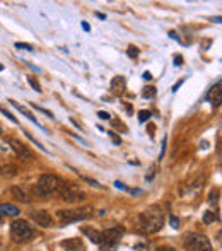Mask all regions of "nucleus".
I'll list each match as a JSON object with an SVG mask.
<instances>
[{"instance_id": "nucleus-17", "label": "nucleus", "mask_w": 222, "mask_h": 251, "mask_svg": "<svg viewBox=\"0 0 222 251\" xmlns=\"http://www.w3.org/2000/svg\"><path fill=\"white\" fill-rule=\"evenodd\" d=\"M16 173H17L16 166H9V164L0 166V175H3V176H14Z\"/></svg>"}, {"instance_id": "nucleus-28", "label": "nucleus", "mask_w": 222, "mask_h": 251, "mask_svg": "<svg viewBox=\"0 0 222 251\" xmlns=\"http://www.w3.org/2000/svg\"><path fill=\"white\" fill-rule=\"evenodd\" d=\"M82 179H84V181H87V183H89V185L96 186V188H101V185L96 181V179H91V178H87V176H82Z\"/></svg>"}, {"instance_id": "nucleus-35", "label": "nucleus", "mask_w": 222, "mask_h": 251, "mask_svg": "<svg viewBox=\"0 0 222 251\" xmlns=\"http://www.w3.org/2000/svg\"><path fill=\"white\" fill-rule=\"evenodd\" d=\"M115 186H116V188H120V190H125V185H123V183H120V181H116Z\"/></svg>"}, {"instance_id": "nucleus-27", "label": "nucleus", "mask_w": 222, "mask_h": 251, "mask_svg": "<svg viewBox=\"0 0 222 251\" xmlns=\"http://www.w3.org/2000/svg\"><path fill=\"white\" fill-rule=\"evenodd\" d=\"M108 135L111 137V140H113V144H115V146H120V144H122V139H120V137L116 135V133H113V132H108Z\"/></svg>"}, {"instance_id": "nucleus-18", "label": "nucleus", "mask_w": 222, "mask_h": 251, "mask_svg": "<svg viewBox=\"0 0 222 251\" xmlns=\"http://www.w3.org/2000/svg\"><path fill=\"white\" fill-rule=\"evenodd\" d=\"M219 221V215H216V212H205V215H203V222L205 224H210V222H214V221Z\"/></svg>"}, {"instance_id": "nucleus-21", "label": "nucleus", "mask_w": 222, "mask_h": 251, "mask_svg": "<svg viewBox=\"0 0 222 251\" xmlns=\"http://www.w3.org/2000/svg\"><path fill=\"white\" fill-rule=\"evenodd\" d=\"M139 48H137V47H133V45H132V47H128V50H126V55H128L130 56V58H137V56H139Z\"/></svg>"}, {"instance_id": "nucleus-36", "label": "nucleus", "mask_w": 222, "mask_h": 251, "mask_svg": "<svg viewBox=\"0 0 222 251\" xmlns=\"http://www.w3.org/2000/svg\"><path fill=\"white\" fill-rule=\"evenodd\" d=\"M96 16L99 17V19H106V16H104V14H101V12H98Z\"/></svg>"}, {"instance_id": "nucleus-7", "label": "nucleus", "mask_w": 222, "mask_h": 251, "mask_svg": "<svg viewBox=\"0 0 222 251\" xmlns=\"http://www.w3.org/2000/svg\"><path fill=\"white\" fill-rule=\"evenodd\" d=\"M60 197L65 201H77V200L84 199V193L79 192L77 188H74L72 185H63L62 192H60Z\"/></svg>"}, {"instance_id": "nucleus-16", "label": "nucleus", "mask_w": 222, "mask_h": 251, "mask_svg": "<svg viewBox=\"0 0 222 251\" xmlns=\"http://www.w3.org/2000/svg\"><path fill=\"white\" fill-rule=\"evenodd\" d=\"M10 192L14 193V197H16L17 200H21V201H29V197H27V193L24 192V190H21L19 186H12V188H10Z\"/></svg>"}, {"instance_id": "nucleus-19", "label": "nucleus", "mask_w": 222, "mask_h": 251, "mask_svg": "<svg viewBox=\"0 0 222 251\" xmlns=\"http://www.w3.org/2000/svg\"><path fill=\"white\" fill-rule=\"evenodd\" d=\"M142 96L146 98V100H150V98H154V96H156V87H152V86L146 87V91L142 93Z\"/></svg>"}, {"instance_id": "nucleus-14", "label": "nucleus", "mask_w": 222, "mask_h": 251, "mask_svg": "<svg viewBox=\"0 0 222 251\" xmlns=\"http://www.w3.org/2000/svg\"><path fill=\"white\" fill-rule=\"evenodd\" d=\"M9 102H10V104L14 106V108L17 109V111H21V113H23V115L26 116V118L29 120V122H33L34 125H38V126H40V123H38V120H36V118H34V116H33V113H29V111H27L26 108H24V106H21L19 102H16V101H14V100H9Z\"/></svg>"}, {"instance_id": "nucleus-25", "label": "nucleus", "mask_w": 222, "mask_h": 251, "mask_svg": "<svg viewBox=\"0 0 222 251\" xmlns=\"http://www.w3.org/2000/svg\"><path fill=\"white\" fill-rule=\"evenodd\" d=\"M26 137H27V139H29V140H31V142H33V144H36V146H38V147H40V149H41V151L48 152L47 149H45V146H43V144H40V142H38V140H36V139H34V137H33V135H29V133H27V132H26Z\"/></svg>"}, {"instance_id": "nucleus-11", "label": "nucleus", "mask_w": 222, "mask_h": 251, "mask_svg": "<svg viewBox=\"0 0 222 251\" xmlns=\"http://www.w3.org/2000/svg\"><path fill=\"white\" fill-rule=\"evenodd\" d=\"M125 87H126L125 77L118 75V77H115V79L111 80V91H113L115 94H122L123 91H125Z\"/></svg>"}, {"instance_id": "nucleus-32", "label": "nucleus", "mask_w": 222, "mask_h": 251, "mask_svg": "<svg viewBox=\"0 0 222 251\" xmlns=\"http://www.w3.org/2000/svg\"><path fill=\"white\" fill-rule=\"evenodd\" d=\"M154 251H174V250L169 248V246H161V248H157V250H154Z\"/></svg>"}, {"instance_id": "nucleus-29", "label": "nucleus", "mask_w": 222, "mask_h": 251, "mask_svg": "<svg viewBox=\"0 0 222 251\" xmlns=\"http://www.w3.org/2000/svg\"><path fill=\"white\" fill-rule=\"evenodd\" d=\"M98 116H99L101 120H110L111 118V115H110V113H106V111H99V113H98Z\"/></svg>"}, {"instance_id": "nucleus-8", "label": "nucleus", "mask_w": 222, "mask_h": 251, "mask_svg": "<svg viewBox=\"0 0 222 251\" xmlns=\"http://www.w3.org/2000/svg\"><path fill=\"white\" fill-rule=\"evenodd\" d=\"M7 144H9V146L12 147L14 152H16V154L19 155V159H23V161H24V159H26V161H29V159L33 157V152H31L29 149H27V147L24 146V144H21L19 140L10 139Z\"/></svg>"}, {"instance_id": "nucleus-5", "label": "nucleus", "mask_w": 222, "mask_h": 251, "mask_svg": "<svg viewBox=\"0 0 222 251\" xmlns=\"http://www.w3.org/2000/svg\"><path fill=\"white\" fill-rule=\"evenodd\" d=\"M186 251H214L210 241L200 232H190L185 238Z\"/></svg>"}, {"instance_id": "nucleus-15", "label": "nucleus", "mask_w": 222, "mask_h": 251, "mask_svg": "<svg viewBox=\"0 0 222 251\" xmlns=\"http://www.w3.org/2000/svg\"><path fill=\"white\" fill-rule=\"evenodd\" d=\"M82 232L87 236V238H89V241H91V243H94V245H99V243H101V232H99V231H96V229L84 227V229H82Z\"/></svg>"}, {"instance_id": "nucleus-26", "label": "nucleus", "mask_w": 222, "mask_h": 251, "mask_svg": "<svg viewBox=\"0 0 222 251\" xmlns=\"http://www.w3.org/2000/svg\"><path fill=\"white\" fill-rule=\"evenodd\" d=\"M0 113H2V115H5V116H7V118H9V120H10V122L17 123V118H16V116H14V115H12V113H9V111H7V109L0 108Z\"/></svg>"}, {"instance_id": "nucleus-13", "label": "nucleus", "mask_w": 222, "mask_h": 251, "mask_svg": "<svg viewBox=\"0 0 222 251\" xmlns=\"http://www.w3.org/2000/svg\"><path fill=\"white\" fill-rule=\"evenodd\" d=\"M0 215H7V217H17L19 215V208L16 205H10V203H2L0 205Z\"/></svg>"}, {"instance_id": "nucleus-23", "label": "nucleus", "mask_w": 222, "mask_h": 251, "mask_svg": "<svg viewBox=\"0 0 222 251\" xmlns=\"http://www.w3.org/2000/svg\"><path fill=\"white\" fill-rule=\"evenodd\" d=\"M169 224H171L173 229H178L179 227V219L176 217V215H171V217H169Z\"/></svg>"}, {"instance_id": "nucleus-34", "label": "nucleus", "mask_w": 222, "mask_h": 251, "mask_svg": "<svg viewBox=\"0 0 222 251\" xmlns=\"http://www.w3.org/2000/svg\"><path fill=\"white\" fill-rule=\"evenodd\" d=\"M82 29L87 33V31H91V26H89V24H87V23H82Z\"/></svg>"}, {"instance_id": "nucleus-24", "label": "nucleus", "mask_w": 222, "mask_h": 251, "mask_svg": "<svg viewBox=\"0 0 222 251\" xmlns=\"http://www.w3.org/2000/svg\"><path fill=\"white\" fill-rule=\"evenodd\" d=\"M16 48H19V50H27V51H33L34 48L31 47L29 43H16Z\"/></svg>"}, {"instance_id": "nucleus-22", "label": "nucleus", "mask_w": 222, "mask_h": 251, "mask_svg": "<svg viewBox=\"0 0 222 251\" xmlns=\"http://www.w3.org/2000/svg\"><path fill=\"white\" fill-rule=\"evenodd\" d=\"M27 82L31 84V87H33L36 93H41V87H40V84H38V80L34 79V77H27Z\"/></svg>"}, {"instance_id": "nucleus-10", "label": "nucleus", "mask_w": 222, "mask_h": 251, "mask_svg": "<svg viewBox=\"0 0 222 251\" xmlns=\"http://www.w3.org/2000/svg\"><path fill=\"white\" fill-rule=\"evenodd\" d=\"M221 87H222V84L219 80V82H217L216 86L210 89V93L207 94V101H210L214 106H219L222 102V89H221Z\"/></svg>"}, {"instance_id": "nucleus-9", "label": "nucleus", "mask_w": 222, "mask_h": 251, "mask_svg": "<svg viewBox=\"0 0 222 251\" xmlns=\"http://www.w3.org/2000/svg\"><path fill=\"white\" fill-rule=\"evenodd\" d=\"M31 217H33V221L36 222L38 226H41V227H51V226H53V219H51V215L48 214L47 210L33 212Z\"/></svg>"}, {"instance_id": "nucleus-37", "label": "nucleus", "mask_w": 222, "mask_h": 251, "mask_svg": "<svg viewBox=\"0 0 222 251\" xmlns=\"http://www.w3.org/2000/svg\"><path fill=\"white\" fill-rule=\"evenodd\" d=\"M2 70H3V65H2V63H0V72H2Z\"/></svg>"}, {"instance_id": "nucleus-2", "label": "nucleus", "mask_w": 222, "mask_h": 251, "mask_svg": "<svg viewBox=\"0 0 222 251\" xmlns=\"http://www.w3.org/2000/svg\"><path fill=\"white\" fill-rule=\"evenodd\" d=\"M63 185L65 183L55 175H41L40 179H38V185H36V192L38 195L41 197H51L56 195V193L62 192Z\"/></svg>"}, {"instance_id": "nucleus-39", "label": "nucleus", "mask_w": 222, "mask_h": 251, "mask_svg": "<svg viewBox=\"0 0 222 251\" xmlns=\"http://www.w3.org/2000/svg\"><path fill=\"white\" fill-rule=\"evenodd\" d=\"M0 133H2V128H0Z\"/></svg>"}, {"instance_id": "nucleus-12", "label": "nucleus", "mask_w": 222, "mask_h": 251, "mask_svg": "<svg viewBox=\"0 0 222 251\" xmlns=\"http://www.w3.org/2000/svg\"><path fill=\"white\" fill-rule=\"evenodd\" d=\"M62 246L67 251H84V243L80 239H67L62 243Z\"/></svg>"}, {"instance_id": "nucleus-3", "label": "nucleus", "mask_w": 222, "mask_h": 251, "mask_svg": "<svg viewBox=\"0 0 222 251\" xmlns=\"http://www.w3.org/2000/svg\"><path fill=\"white\" fill-rule=\"evenodd\" d=\"M123 232L125 229L120 227V226H115V227H110L106 231L101 232V243H99V250L101 251H116L120 241L123 238Z\"/></svg>"}, {"instance_id": "nucleus-4", "label": "nucleus", "mask_w": 222, "mask_h": 251, "mask_svg": "<svg viewBox=\"0 0 222 251\" xmlns=\"http://www.w3.org/2000/svg\"><path fill=\"white\" fill-rule=\"evenodd\" d=\"M34 236V231L26 221H16L10 224V238L16 243H27Z\"/></svg>"}, {"instance_id": "nucleus-20", "label": "nucleus", "mask_w": 222, "mask_h": 251, "mask_svg": "<svg viewBox=\"0 0 222 251\" xmlns=\"http://www.w3.org/2000/svg\"><path fill=\"white\" fill-rule=\"evenodd\" d=\"M149 118H150V111H146V109H142V111H139V122H140V123L149 122Z\"/></svg>"}, {"instance_id": "nucleus-30", "label": "nucleus", "mask_w": 222, "mask_h": 251, "mask_svg": "<svg viewBox=\"0 0 222 251\" xmlns=\"http://www.w3.org/2000/svg\"><path fill=\"white\" fill-rule=\"evenodd\" d=\"M174 65H178V67L183 65V56L181 55H176L174 56Z\"/></svg>"}, {"instance_id": "nucleus-1", "label": "nucleus", "mask_w": 222, "mask_h": 251, "mask_svg": "<svg viewBox=\"0 0 222 251\" xmlns=\"http://www.w3.org/2000/svg\"><path fill=\"white\" fill-rule=\"evenodd\" d=\"M137 226H139V231L147 232V234L161 231L164 226L163 208H161L159 205H152V207L140 212L139 217H137Z\"/></svg>"}, {"instance_id": "nucleus-33", "label": "nucleus", "mask_w": 222, "mask_h": 251, "mask_svg": "<svg viewBox=\"0 0 222 251\" xmlns=\"http://www.w3.org/2000/svg\"><path fill=\"white\" fill-rule=\"evenodd\" d=\"M183 84V80H179V82H176V86H173V93H176V91H178V87L181 86Z\"/></svg>"}, {"instance_id": "nucleus-31", "label": "nucleus", "mask_w": 222, "mask_h": 251, "mask_svg": "<svg viewBox=\"0 0 222 251\" xmlns=\"http://www.w3.org/2000/svg\"><path fill=\"white\" fill-rule=\"evenodd\" d=\"M142 79L144 80H150V79H152V74H150V72H144L142 74Z\"/></svg>"}, {"instance_id": "nucleus-38", "label": "nucleus", "mask_w": 222, "mask_h": 251, "mask_svg": "<svg viewBox=\"0 0 222 251\" xmlns=\"http://www.w3.org/2000/svg\"><path fill=\"white\" fill-rule=\"evenodd\" d=\"M0 221H2V215H0Z\"/></svg>"}, {"instance_id": "nucleus-6", "label": "nucleus", "mask_w": 222, "mask_h": 251, "mask_svg": "<svg viewBox=\"0 0 222 251\" xmlns=\"http://www.w3.org/2000/svg\"><path fill=\"white\" fill-rule=\"evenodd\" d=\"M93 215V208L91 207H84L79 210H58V217L63 224H74V222L79 221H86Z\"/></svg>"}]
</instances>
